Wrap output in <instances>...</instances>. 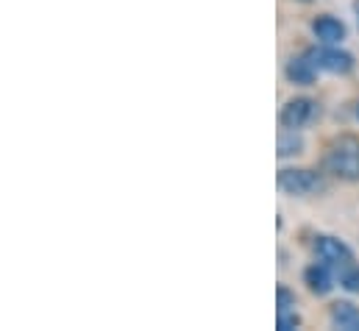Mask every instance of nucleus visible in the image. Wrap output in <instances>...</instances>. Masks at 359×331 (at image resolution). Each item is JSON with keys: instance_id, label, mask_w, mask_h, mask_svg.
Masks as SVG:
<instances>
[{"instance_id": "obj_9", "label": "nucleus", "mask_w": 359, "mask_h": 331, "mask_svg": "<svg viewBox=\"0 0 359 331\" xmlns=\"http://www.w3.org/2000/svg\"><path fill=\"white\" fill-rule=\"evenodd\" d=\"M332 323L343 331H359V309L351 301H337L332 306Z\"/></svg>"}, {"instance_id": "obj_3", "label": "nucleus", "mask_w": 359, "mask_h": 331, "mask_svg": "<svg viewBox=\"0 0 359 331\" xmlns=\"http://www.w3.org/2000/svg\"><path fill=\"white\" fill-rule=\"evenodd\" d=\"M306 56L320 73H332V76H348L357 65L354 56L348 50H340L337 45H315L306 50Z\"/></svg>"}, {"instance_id": "obj_15", "label": "nucleus", "mask_w": 359, "mask_h": 331, "mask_svg": "<svg viewBox=\"0 0 359 331\" xmlns=\"http://www.w3.org/2000/svg\"><path fill=\"white\" fill-rule=\"evenodd\" d=\"M357 117H359V106H357Z\"/></svg>"}, {"instance_id": "obj_1", "label": "nucleus", "mask_w": 359, "mask_h": 331, "mask_svg": "<svg viewBox=\"0 0 359 331\" xmlns=\"http://www.w3.org/2000/svg\"><path fill=\"white\" fill-rule=\"evenodd\" d=\"M326 173H332L340 181H359V140L357 137H340L329 145L323 156Z\"/></svg>"}, {"instance_id": "obj_12", "label": "nucleus", "mask_w": 359, "mask_h": 331, "mask_svg": "<svg viewBox=\"0 0 359 331\" xmlns=\"http://www.w3.org/2000/svg\"><path fill=\"white\" fill-rule=\"evenodd\" d=\"M301 326V318L295 309H284V312H276V329L278 331H292Z\"/></svg>"}, {"instance_id": "obj_10", "label": "nucleus", "mask_w": 359, "mask_h": 331, "mask_svg": "<svg viewBox=\"0 0 359 331\" xmlns=\"http://www.w3.org/2000/svg\"><path fill=\"white\" fill-rule=\"evenodd\" d=\"M301 151H304L301 134H298L295 128H284V131L278 134V156L284 159V156H295V154H301Z\"/></svg>"}, {"instance_id": "obj_13", "label": "nucleus", "mask_w": 359, "mask_h": 331, "mask_svg": "<svg viewBox=\"0 0 359 331\" xmlns=\"http://www.w3.org/2000/svg\"><path fill=\"white\" fill-rule=\"evenodd\" d=\"M284 309H295V292L287 290L284 284L276 287V312H284Z\"/></svg>"}, {"instance_id": "obj_2", "label": "nucleus", "mask_w": 359, "mask_h": 331, "mask_svg": "<svg viewBox=\"0 0 359 331\" xmlns=\"http://www.w3.org/2000/svg\"><path fill=\"white\" fill-rule=\"evenodd\" d=\"M278 189L287 192V195H315V192H323L326 189V181H323V173L318 170H306V167H284L278 170Z\"/></svg>"}, {"instance_id": "obj_4", "label": "nucleus", "mask_w": 359, "mask_h": 331, "mask_svg": "<svg viewBox=\"0 0 359 331\" xmlns=\"http://www.w3.org/2000/svg\"><path fill=\"white\" fill-rule=\"evenodd\" d=\"M315 117H318V100H312V97H292V100L284 103V109L278 114L281 126L284 128H295V131L306 128Z\"/></svg>"}, {"instance_id": "obj_6", "label": "nucleus", "mask_w": 359, "mask_h": 331, "mask_svg": "<svg viewBox=\"0 0 359 331\" xmlns=\"http://www.w3.org/2000/svg\"><path fill=\"white\" fill-rule=\"evenodd\" d=\"M312 34H315V39L320 45H340L348 31H346V22L343 20H337L332 14H320V17L312 20Z\"/></svg>"}, {"instance_id": "obj_11", "label": "nucleus", "mask_w": 359, "mask_h": 331, "mask_svg": "<svg viewBox=\"0 0 359 331\" xmlns=\"http://www.w3.org/2000/svg\"><path fill=\"white\" fill-rule=\"evenodd\" d=\"M334 276H337V284H340L346 292L359 295V264L357 262H351V264H346V267L334 270Z\"/></svg>"}, {"instance_id": "obj_5", "label": "nucleus", "mask_w": 359, "mask_h": 331, "mask_svg": "<svg viewBox=\"0 0 359 331\" xmlns=\"http://www.w3.org/2000/svg\"><path fill=\"white\" fill-rule=\"evenodd\" d=\"M315 256L320 262H326L329 267H334V270H340V267H346V264L354 262V250L348 248L343 240L329 237V234H323V237L315 240Z\"/></svg>"}, {"instance_id": "obj_8", "label": "nucleus", "mask_w": 359, "mask_h": 331, "mask_svg": "<svg viewBox=\"0 0 359 331\" xmlns=\"http://www.w3.org/2000/svg\"><path fill=\"white\" fill-rule=\"evenodd\" d=\"M318 67L312 65V59L304 53V56H292L290 62H287V67H284V76H287V81L295 83V86H312V83L318 81Z\"/></svg>"}, {"instance_id": "obj_14", "label": "nucleus", "mask_w": 359, "mask_h": 331, "mask_svg": "<svg viewBox=\"0 0 359 331\" xmlns=\"http://www.w3.org/2000/svg\"><path fill=\"white\" fill-rule=\"evenodd\" d=\"M301 3H312V0H301Z\"/></svg>"}, {"instance_id": "obj_7", "label": "nucleus", "mask_w": 359, "mask_h": 331, "mask_svg": "<svg viewBox=\"0 0 359 331\" xmlns=\"http://www.w3.org/2000/svg\"><path fill=\"white\" fill-rule=\"evenodd\" d=\"M332 270H334V267H329L326 262H315V264H309V267L304 270V284L309 287L312 295H329V292L334 290L337 276H334Z\"/></svg>"}]
</instances>
